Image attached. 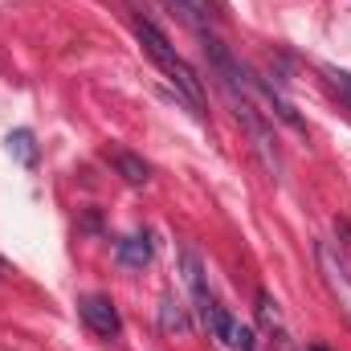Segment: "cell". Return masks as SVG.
Wrapping results in <instances>:
<instances>
[{
  "instance_id": "1",
  "label": "cell",
  "mask_w": 351,
  "mask_h": 351,
  "mask_svg": "<svg viewBox=\"0 0 351 351\" xmlns=\"http://www.w3.org/2000/svg\"><path fill=\"white\" fill-rule=\"evenodd\" d=\"M135 37H139V45H143V53H147V58H152V62L168 74V82H172V86L180 90L192 106H196V114H204V110H200V106H204V86H200L196 70H192V66L176 53L172 41H168V37H164L152 21H143V16L135 21Z\"/></svg>"
},
{
  "instance_id": "2",
  "label": "cell",
  "mask_w": 351,
  "mask_h": 351,
  "mask_svg": "<svg viewBox=\"0 0 351 351\" xmlns=\"http://www.w3.org/2000/svg\"><path fill=\"white\" fill-rule=\"evenodd\" d=\"M225 94H229V106H233V114H237L241 131L250 135L254 152L262 156L265 168L278 176V172H282V152H278V139H274V131H269V114H265L254 98H245V94H237V90H225Z\"/></svg>"
},
{
  "instance_id": "3",
  "label": "cell",
  "mask_w": 351,
  "mask_h": 351,
  "mask_svg": "<svg viewBox=\"0 0 351 351\" xmlns=\"http://www.w3.org/2000/svg\"><path fill=\"white\" fill-rule=\"evenodd\" d=\"M315 265H319L323 286H327L331 298L339 302V311L351 319V265L343 262V254H339L331 241H315Z\"/></svg>"
},
{
  "instance_id": "4",
  "label": "cell",
  "mask_w": 351,
  "mask_h": 351,
  "mask_svg": "<svg viewBox=\"0 0 351 351\" xmlns=\"http://www.w3.org/2000/svg\"><path fill=\"white\" fill-rule=\"evenodd\" d=\"M200 319H204V327L221 339V343H229L233 351H258V339H254V331L250 327H241L217 298H208L204 306H200Z\"/></svg>"
},
{
  "instance_id": "5",
  "label": "cell",
  "mask_w": 351,
  "mask_h": 351,
  "mask_svg": "<svg viewBox=\"0 0 351 351\" xmlns=\"http://www.w3.org/2000/svg\"><path fill=\"white\" fill-rule=\"evenodd\" d=\"M78 315H82V323H86L98 339H114V335L123 331L119 306H114L110 298H102V294H90V298H82V302H78Z\"/></svg>"
},
{
  "instance_id": "6",
  "label": "cell",
  "mask_w": 351,
  "mask_h": 351,
  "mask_svg": "<svg viewBox=\"0 0 351 351\" xmlns=\"http://www.w3.org/2000/svg\"><path fill=\"white\" fill-rule=\"evenodd\" d=\"M254 315H258V323H262V331L278 343V351H294V343H290V331H286V319H282V311H278V302L265 294V290H258V302H254Z\"/></svg>"
},
{
  "instance_id": "7",
  "label": "cell",
  "mask_w": 351,
  "mask_h": 351,
  "mask_svg": "<svg viewBox=\"0 0 351 351\" xmlns=\"http://www.w3.org/2000/svg\"><path fill=\"white\" fill-rule=\"evenodd\" d=\"M114 258H119V265H127V269H143V265L152 262V237H147V233L123 237V241L114 245Z\"/></svg>"
},
{
  "instance_id": "8",
  "label": "cell",
  "mask_w": 351,
  "mask_h": 351,
  "mask_svg": "<svg viewBox=\"0 0 351 351\" xmlns=\"http://www.w3.org/2000/svg\"><path fill=\"white\" fill-rule=\"evenodd\" d=\"M180 269H184V282H188L196 306H204L213 294H208V282H204V265H200V258H196L192 250H180Z\"/></svg>"
},
{
  "instance_id": "9",
  "label": "cell",
  "mask_w": 351,
  "mask_h": 351,
  "mask_svg": "<svg viewBox=\"0 0 351 351\" xmlns=\"http://www.w3.org/2000/svg\"><path fill=\"white\" fill-rule=\"evenodd\" d=\"M168 4L180 12L184 25H192L196 33H208V25H213V8H208V0H168Z\"/></svg>"
},
{
  "instance_id": "10",
  "label": "cell",
  "mask_w": 351,
  "mask_h": 351,
  "mask_svg": "<svg viewBox=\"0 0 351 351\" xmlns=\"http://www.w3.org/2000/svg\"><path fill=\"white\" fill-rule=\"evenodd\" d=\"M110 164H114V172L123 176L127 184H147V180H152L147 160H139V156H131V152H110Z\"/></svg>"
},
{
  "instance_id": "11",
  "label": "cell",
  "mask_w": 351,
  "mask_h": 351,
  "mask_svg": "<svg viewBox=\"0 0 351 351\" xmlns=\"http://www.w3.org/2000/svg\"><path fill=\"white\" fill-rule=\"evenodd\" d=\"M160 327H164L168 335H188V331H192L188 311H184L176 298H160Z\"/></svg>"
},
{
  "instance_id": "12",
  "label": "cell",
  "mask_w": 351,
  "mask_h": 351,
  "mask_svg": "<svg viewBox=\"0 0 351 351\" xmlns=\"http://www.w3.org/2000/svg\"><path fill=\"white\" fill-rule=\"evenodd\" d=\"M4 143H8V152H12L25 168H33V164H37V139H33V131H29V127L8 131V139H4Z\"/></svg>"
},
{
  "instance_id": "13",
  "label": "cell",
  "mask_w": 351,
  "mask_h": 351,
  "mask_svg": "<svg viewBox=\"0 0 351 351\" xmlns=\"http://www.w3.org/2000/svg\"><path fill=\"white\" fill-rule=\"evenodd\" d=\"M323 74H327V82H331V86L339 90V98L351 106V74H348V70H335V66H327Z\"/></svg>"
},
{
  "instance_id": "14",
  "label": "cell",
  "mask_w": 351,
  "mask_h": 351,
  "mask_svg": "<svg viewBox=\"0 0 351 351\" xmlns=\"http://www.w3.org/2000/svg\"><path fill=\"white\" fill-rule=\"evenodd\" d=\"M335 233H339V241L351 250V221H348V217H339V221H335Z\"/></svg>"
},
{
  "instance_id": "15",
  "label": "cell",
  "mask_w": 351,
  "mask_h": 351,
  "mask_svg": "<svg viewBox=\"0 0 351 351\" xmlns=\"http://www.w3.org/2000/svg\"><path fill=\"white\" fill-rule=\"evenodd\" d=\"M311 351H331V348H323V343H311Z\"/></svg>"
}]
</instances>
